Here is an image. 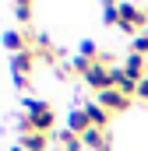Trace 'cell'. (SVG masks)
I'll list each match as a JSON object with an SVG mask.
<instances>
[{"mask_svg":"<svg viewBox=\"0 0 148 151\" xmlns=\"http://www.w3.org/2000/svg\"><path fill=\"white\" fill-rule=\"evenodd\" d=\"M57 123V109L42 99H25V116H21V134H49Z\"/></svg>","mask_w":148,"mask_h":151,"instance_id":"1","label":"cell"},{"mask_svg":"<svg viewBox=\"0 0 148 151\" xmlns=\"http://www.w3.org/2000/svg\"><path fill=\"white\" fill-rule=\"evenodd\" d=\"M120 28H123L127 35H145L148 11L145 7H134V4H120Z\"/></svg>","mask_w":148,"mask_h":151,"instance_id":"2","label":"cell"},{"mask_svg":"<svg viewBox=\"0 0 148 151\" xmlns=\"http://www.w3.org/2000/svg\"><path fill=\"white\" fill-rule=\"evenodd\" d=\"M85 84H88V88H95V95H99V91H106V88H116V81H113V67H106V56H99V60L88 67Z\"/></svg>","mask_w":148,"mask_h":151,"instance_id":"3","label":"cell"},{"mask_svg":"<svg viewBox=\"0 0 148 151\" xmlns=\"http://www.w3.org/2000/svg\"><path fill=\"white\" fill-rule=\"evenodd\" d=\"M95 102L106 109V113H123V109H131V95H123L120 88H106V91H99L95 95Z\"/></svg>","mask_w":148,"mask_h":151,"instance_id":"4","label":"cell"},{"mask_svg":"<svg viewBox=\"0 0 148 151\" xmlns=\"http://www.w3.org/2000/svg\"><path fill=\"white\" fill-rule=\"evenodd\" d=\"M81 141H85V148H88V151H110V134L99 130V127H92L88 134H81Z\"/></svg>","mask_w":148,"mask_h":151,"instance_id":"5","label":"cell"},{"mask_svg":"<svg viewBox=\"0 0 148 151\" xmlns=\"http://www.w3.org/2000/svg\"><path fill=\"white\" fill-rule=\"evenodd\" d=\"M4 46L11 49V56L28 53V35H25V32H18V28H7V32H4Z\"/></svg>","mask_w":148,"mask_h":151,"instance_id":"6","label":"cell"},{"mask_svg":"<svg viewBox=\"0 0 148 151\" xmlns=\"http://www.w3.org/2000/svg\"><path fill=\"white\" fill-rule=\"evenodd\" d=\"M32 67H36V53H32V49H28V53L11 56V74H14V77H28Z\"/></svg>","mask_w":148,"mask_h":151,"instance_id":"7","label":"cell"},{"mask_svg":"<svg viewBox=\"0 0 148 151\" xmlns=\"http://www.w3.org/2000/svg\"><path fill=\"white\" fill-rule=\"evenodd\" d=\"M123 70L134 77V81H141V77H148V60H145V56H138V53H127Z\"/></svg>","mask_w":148,"mask_h":151,"instance_id":"8","label":"cell"},{"mask_svg":"<svg viewBox=\"0 0 148 151\" xmlns=\"http://www.w3.org/2000/svg\"><path fill=\"white\" fill-rule=\"evenodd\" d=\"M67 130H74L78 137H81V134H88V130H92L88 113H85V109H71V116H67Z\"/></svg>","mask_w":148,"mask_h":151,"instance_id":"9","label":"cell"},{"mask_svg":"<svg viewBox=\"0 0 148 151\" xmlns=\"http://www.w3.org/2000/svg\"><path fill=\"white\" fill-rule=\"evenodd\" d=\"M25 151H46L49 148V134H21V141H18Z\"/></svg>","mask_w":148,"mask_h":151,"instance_id":"10","label":"cell"},{"mask_svg":"<svg viewBox=\"0 0 148 151\" xmlns=\"http://www.w3.org/2000/svg\"><path fill=\"white\" fill-rule=\"evenodd\" d=\"M85 113H88V123H92V127L106 130V123H110V113H106L99 102H88V106H85Z\"/></svg>","mask_w":148,"mask_h":151,"instance_id":"11","label":"cell"},{"mask_svg":"<svg viewBox=\"0 0 148 151\" xmlns=\"http://www.w3.org/2000/svg\"><path fill=\"white\" fill-rule=\"evenodd\" d=\"M57 141L64 144V151H81L85 148V141H81L74 130H57Z\"/></svg>","mask_w":148,"mask_h":151,"instance_id":"12","label":"cell"},{"mask_svg":"<svg viewBox=\"0 0 148 151\" xmlns=\"http://www.w3.org/2000/svg\"><path fill=\"white\" fill-rule=\"evenodd\" d=\"M32 42H36V49H32L36 56H46V60H53V56H57V49H53V42H49V35H36Z\"/></svg>","mask_w":148,"mask_h":151,"instance_id":"13","label":"cell"},{"mask_svg":"<svg viewBox=\"0 0 148 151\" xmlns=\"http://www.w3.org/2000/svg\"><path fill=\"white\" fill-rule=\"evenodd\" d=\"M11 11H14V18H18V25H28V21H32V4H28V0H21V4H14Z\"/></svg>","mask_w":148,"mask_h":151,"instance_id":"14","label":"cell"},{"mask_svg":"<svg viewBox=\"0 0 148 151\" xmlns=\"http://www.w3.org/2000/svg\"><path fill=\"white\" fill-rule=\"evenodd\" d=\"M102 21L120 28V4H106V7H102Z\"/></svg>","mask_w":148,"mask_h":151,"instance_id":"15","label":"cell"},{"mask_svg":"<svg viewBox=\"0 0 148 151\" xmlns=\"http://www.w3.org/2000/svg\"><path fill=\"white\" fill-rule=\"evenodd\" d=\"M131 53L148 56V32H145V35H134V39H131Z\"/></svg>","mask_w":148,"mask_h":151,"instance_id":"16","label":"cell"},{"mask_svg":"<svg viewBox=\"0 0 148 151\" xmlns=\"http://www.w3.org/2000/svg\"><path fill=\"white\" fill-rule=\"evenodd\" d=\"M81 56H88V60H99L102 53H99V46H95L92 39H85V42H81Z\"/></svg>","mask_w":148,"mask_h":151,"instance_id":"17","label":"cell"},{"mask_svg":"<svg viewBox=\"0 0 148 151\" xmlns=\"http://www.w3.org/2000/svg\"><path fill=\"white\" fill-rule=\"evenodd\" d=\"M134 102H141V106H148V77H141V81H138V91H134Z\"/></svg>","mask_w":148,"mask_h":151,"instance_id":"18","label":"cell"},{"mask_svg":"<svg viewBox=\"0 0 148 151\" xmlns=\"http://www.w3.org/2000/svg\"><path fill=\"white\" fill-rule=\"evenodd\" d=\"M14 151H25V148H21V144H18V148H14Z\"/></svg>","mask_w":148,"mask_h":151,"instance_id":"19","label":"cell"}]
</instances>
